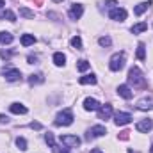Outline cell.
Here are the masks:
<instances>
[{
    "instance_id": "1",
    "label": "cell",
    "mask_w": 153,
    "mask_h": 153,
    "mask_svg": "<svg viewBox=\"0 0 153 153\" xmlns=\"http://www.w3.org/2000/svg\"><path fill=\"white\" fill-rule=\"evenodd\" d=\"M128 82H130L134 87H146V78L143 76L141 70H139L137 66L130 68V71H128Z\"/></svg>"
},
{
    "instance_id": "2",
    "label": "cell",
    "mask_w": 153,
    "mask_h": 153,
    "mask_svg": "<svg viewBox=\"0 0 153 153\" xmlns=\"http://www.w3.org/2000/svg\"><path fill=\"white\" fill-rule=\"evenodd\" d=\"M73 123V112H71V109H64V111H61L57 117H55V125L57 126H70Z\"/></svg>"
},
{
    "instance_id": "3",
    "label": "cell",
    "mask_w": 153,
    "mask_h": 153,
    "mask_svg": "<svg viewBox=\"0 0 153 153\" xmlns=\"http://www.w3.org/2000/svg\"><path fill=\"white\" fill-rule=\"evenodd\" d=\"M123 66H125V53H123V52L114 53V55L111 57L109 68H111L112 71H119V70H123Z\"/></svg>"
},
{
    "instance_id": "4",
    "label": "cell",
    "mask_w": 153,
    "mask_h": 153,
    "mask_svg": "<svg viewBox=\"0 0 153 153\" xmlns=\"http://www.w3.org/2000/svg\"><path fill=\"white\" fill-rule=\"evenodd\" d=\"M2 73H4V78L9 80V82H16V80H20V76H22L20 70H16V68H4Z\"/></svg>"
},
{
    "instance_id": "5",
    "label": "cell",
    "mask_w": 153,
    "mask_h": 153,
    "mask_svg": "<svg viewBox=\"0 0 153 153\" xmlns=\"http://www.w3.org/2000/svg\"><path fill=\"white\" fill-rule=\"evenodd\" d=\"M109 18L114 20V22H125L126 20V11L123 7H114V9H111Z\"/></svg>"
},
{
    "instance_id": "6",
    "label": "cell",
    "mask_w": 153,
    "mask_h": 153,
    "mask_svg": "<svg viewBox=\"0 0 153 153\" xmlns=\"http://www.w3.org/2000/svg\"><path fill=\"white\" fill-rule=\"evenodd\" d=\"M107 134V128L102 126V125H96V126H91L89 132H87V139H93V137H102Z\"/></svg>"
},
{
    "instance_id": "7",
    "label": "cell",
    "mask_w": 153,
    "mask_h": 153,
    "mask_svg": "<svg viewBox=\"0 0 153 153\" xmlns=\"http://www.w3.org/2000/svg\"><path fill=\"white\" fill-rule=\"evenodd\" d=\"M132 121V116L128 114V112H116L114 116V123L117 126H123V125H128Z\"/></svg>"
},
{
    "instance_id": "8",
    "label": "cell",
    "mask_w": 153,
    "mask_h": 153,
    "mask_svg": "<svg viewBox=\"0 0 153 153\" xmlns=\"http://www.w3.org/2000/svg\"><path fill=\"white\" fill-rule=\"evenodd\" d=\"M61 143H62L64 146H68V148H76V146L80 144V139H78L76 135H62V137H61Z\"/></svg>"
},
{
    "instance_id": "9",
    "label": "cell",
    "mask_w": 153,
    "mask_h": 153,
    "mask_svg": "<svg viewBox=\"0 0 153 153\" xmlns=\"http://www.w3.org/2000/svg\"><path fill=\"white\" fill-rule=\"evenodd\" d=\"M111 116H112V105L111 103L100 105V109H98V117L100 119H109Z\"/></svg>"
},
{
    "instance_id": "10",
    "label": "cell",
    "mask_w": 153,
    "mask_h": 153,
    "mask_svg": "<svg viewBox=\"0 0 153 153\" xmlns=\"http://www.w3.org/2000/svg\"><path fill=\"white\" fill-rule=\"evenodd\" d=\"M68 14H70L71 20H80V16L84 14V5H80V4H73Z\"/></svg>"
},
{
    "instance_id": "11",
    "label": "cell",
    "mask_w": 153,
    "mask_h": 153,
    "mask_svg": "<svg viewBox=\"0 0 153 153\" xmlns=\"http://www.w3.org/2000/svg\"><path fill=\"white\" fill-rule=\"evenodd\" d=\"M152 128H153L152 119H143V121H139V123L135 125V130H137V132H144V134H148Z\"/></svg>"
},
{
    "instance_id": "12",
    "label": "cell",
    "mask_w": 153,
    "mask_h": 153,
    "mask_svg": "<svg viewBox=\"0 0 153 153\" xmlns=\"http://www.w3.org/2000/svg\"><path fill=\"white\" fill-rule=\"evenodd\" d=\"M117 94L121 96V98H125V100H130L132 96H134V93H132V89L126 85V84H121L119 87H117Z\"/></svg>"
},
{
    "instance_id": "13",
    "label": "cell",
    "mask_w": 153,
    "mask_h": 153,
    "mask_svg": "<svg viewBox=\"0 0 153 153\" xmlns=\"http://www.w3.org/2000/svg\"><path fill=\"white\" fill-rule=\"evenodd\" d=\"M84 109L85 111H98L100 109V102L94 98H85L84 100Z\"/></svg>"
},
{
    "instance_id": "14",
    "label": "cell",
    "mask_w": 153,
    "mask_h": 153,
    "mask_svg": "<svg viewBox=\"0 0 153 153\" xmlns=\"http://www.w3.org/2000/svg\"><path fill=\"white\" fill-rule=\"evenodd\" d=\"M137 109H141V111H152L153 109V98H141L137 102Z\"/></svg>"
},
{
    "instance_id": "15",
    "label": "cell",
    "mask_w": 153,
    "mask_h": 153,
    "mask_svg": "<svg viewBox=\"0 0 153 153\" xmlns=\"http://www.w3.org/2000/svg\"><path fill=\"white\" fill-rule=\"evenodd\" d=\"M9 109H11L13 114H27V107L23 103H13Z\"/></svg>"
},
{
    "instance_id": "16",
    "label": "cell",
    "mask_w": 153,
    "mask_h": 153,
    "mask_svg": "<svg viewBox=\"0 0 153 153\" xmlns=\"http://www.w3.org/2000/svg\"><path fill=\"white\" fill-rule=\"evenodd\" d=\"M78 82H80L82 85H87V84L94 85V84H96L98 80H96V76H94L93 73H91V75H84V76H80V78H78Z\"/></svg>"
},
{
    "instance_id": "17",
    "label": "cell",
    "mask_w": 153,
    "mask_h": 153,
    "mask_svg": "<svg viewBox=\"0 0 153 153\" xmlns=\"http://www.w3.org/2000/svg\"><path fill=\"white\" fill-rule=\"evenodd\" d=\"M150 5H152V2H141L139 5H135V9H134V13H135L137 16H141V14H143V13H144V11H146V9L150 7Z\"/></svg>"
},
{
    "instance_id": "18",
    "label": "cell",
    "mask_w": 153,
    "mask_h": 153,
    "mask_svg": "<svg viewBox=\"0 0 153 153\" xmlns=\"http://www.w3.org/2000/svg\"><path fill=\"white\" fill-rule=\"evenodd\" d=\"M53 62H55V66H64V62H66V55L61 53V52H55V53H53Z\"/></svg>"
},
{
    "instance_id": "19",
    "label": "cell",
    "mask_w": 153,
    "mask_h": 153,
    "mask_svg": "<svg viewBox=\"0 0 153 153\" xmlns=\"http://www.w3.org/2000/svg\"><path fill=\"white\" fill-rule=\"evenodd\" d=\"M146 29H148V23H144V22H143V23L134 25V27L130 29V32H132V34H141V32H144Z\"/></svg>"
},
{
    "instance_id": "20",
    "label": "cell",
    "mask_w": 153,
    "mask_h": 153,
    "mask_svg": "<svg viewBox=\"0 0 153 153\" xmlns=\"http://www.w3.org/2000/svg\"><path fill=\"white\" fill-rule=\"evenodd\" d=\"M36 43V38L32 36V34H23L22 36V45L23 46H30V45H34Z\"/></svg>"
},
{
    "instance_id": "21",
    "label": "cell",
    "mask_w": 153,
    "mask_h": 153,
    "mask_svg": "<svg viewBox=\"0 0 153 153\" xmlns=\"http://www.w3.org/2000/svg\"><path fill=\"white\" fill-rule=\"evenodd\" d=\"M0 43H2V45H9V43H13V34L2 30V32H0Z\"/></svg>"
},
{
    "instance_id": "22",
    "label": "cell",
    "mask_w": 153,
    "mask_h": 153,
    "mask_svg": "<svg viewBox=\"0 0 153 153\" xmlns=\"http://www.w3.org/2000/svg\"><path fill=\"white\" fill-rule=\"evenodd\" d=\"M137 59H141V61L146 59V46H144V43L137 45Z\"/></svg>"
},
{
    "instance_id": "23",
    "label": "cell",
    "mask_w": 153,
    "mask_h": 153,
    "mask_svg": "<svg viewBox=\"0 0 153 153\" xmlns=\"http://www.w3.org/2000/svg\"><path fill=\"white\" fill-rule=\"evenodd\" d=\"M70 43H71V46L76 48V50H80V48H82V39H80V36H73Z\"/></svg>"
},
{
    "instance_id": "24",
    "label": "cell",
    "mask_w": 153,
    "mask_h": 153,
    "mask_svg": "<svg viewBox=\"0 0 153 153\" xmlns=\"http://www.w3.org/2000/svg\"><path fill=\"white\" fill-rule=\"evenodd\" d=\"M45 141H46V144H48L50 148H55V137H53V134L48 132V134L45 135Z\"/></svg>"
},
{
    "instance_id": "25",
    "label": "cell",
    "mask_w": 153,
    "mask_h": 153,
    "mask_svg": "<svg viewBox=\"0 0 153 153\" xmlns=\"http://www.w3.org/2000/svg\"><path fill=\"white\" fill-rule=\"evenodd\" d=\"M20 14H22L23 18H34V11H30V9H27V7H22V9H20Z\"/></svg>"
},
{
    "instance_id": "26",
    "label": "cell",
    "mask_w": 153,
    "mask_h": 153,
    "mask_svg": "<svg viewBox=\"0 0 153 153\" xmlns=\"http://www.w3.org/2000/svg\"><path fill=\"white\" fill-rule=\"evenodd\" d=\"M76 70H78V71H87V70H89V62H87V61H84V59H82V61H78Z\"/></svg>"
},
{
    "instance_id": "27",
    "label": "cell",
    "mask_w": 153,
    "mask_h": 153,
    "mask_svg": "<svg viewBox=\"0 0 153 153\" xmlns=\"http://www.w3.org/2000/svg\"><path fill=\"white\" fill-rule=\"evenodd\" d=\"M45 78H43V75H39V73H36V75H30V78H29V82L34 85V84H41Z\"/></svg>"
},
{
    "instance_id": "28",
    "label": "cell",
    "mask_w": 153,
    "mask_h": 153,
    "mask_svg": "<svg viewBox=\"0 0 153 153\" xmlns=\"http://www.w3.org/2000/svg\"><path fill=\"white\" fill-rule=\"evenodd\" d=\"M2 18H7L9 22H16V14L13 11H4L2 13Z\"/></svg>"
},
{
    "instance_id": "29",
    "label": "cell",
    "mask_w": 153,
    "mask_h": 153,
    "mask_svg": "<svg viewBox=\"0 0 153 153\" xmlns=\"http://www.w3.org/2000/svg\"><path fill=\"white\" fill-rule=\"evenodd\" d=\"M16 146H18L22 152H25V150H27V141H25L23 137H18V139H16Z\"/></svg>"
},
{
    "instance_id": "30",
    "label": "cell",
    "mask_w": 153,
    "mask_h": 153,
    "mask_svg": "<svg viewBox=\"0 0 153 153\" xmlns=\"http://www.w3.org/2000/svg\"><path fill=\"white\" fill-rule=\"evenodd\" d=\"M98 43H100V46H111L112 45V39L109 38V36H103V38L98 39Z\"/></svg>"
},
{
    "instance_id": "31",
    "label": "cell",
    "mask_w": 153,
    "mask_h": 153,
    "mask_svg": "<svg viewBox=\"0 0 153 153\" xmlns=\"http://www.w3.org/2000/svg\"><path fill=\"white\" fill-rule=\"evenodd\" d=\"M30 128H34V130H41V123H38V121L30 123Z\"/></svg>"
},
{
    "instance_id": "32",
    "label": "cell",
    "mask_w": 153,
    "mask_h": 153,
    "mask_svg": "<svg viewBox=\"0 0 153 153\" xmlns=\"http://www.w3.org/2000/svg\"><path fill=\"white\" fill-rule=\"evenodd\" d=\"M11 55H13L11 52H0V57H4V59H5V57H11Z\"/></svg>"
},
{
    "instance_id": "33",
    "label": "cell",
    "mask_w": 153,
    "mask_h": 153,
    "mask_svg": "<svg viewBox=\"0 0 153 153\" xmlns=\"http://www.w3.org/2000/svg\"><path fill=\"white\" fill-rule=\"evenodd\" d=\"M7 121H9V117H7V116L0 114V123H7Z\"/></svg>"
},
{
    "instance_id": "34",
    "label": "cell",
    "mask_w": 153,
    "mask_h": 153,
    "mask_svg": "<svg viewBox=\"0 0 153 153\" xmlns=\"http://www.w3.org/2000/svg\"><path fill=\"white\" fill-rule=\"evenodd\" d=\"M91 153H102V150H98V148H94V150H91Z\"/></svg>"
},
{
    "instance_id": "35",
    "label": "cell",
    "mask_w": 153,
    "mask_h": 153,
    "mask_svg": "<svg viewBox=\"0 0 153 153\" xmlns=\"http://www.w3.org/2000/svg\"><path fill=\"white\" fill-rule=\"evenodd\" d=\"M59 153H70V152H68V148H64V150H61Z\"/></svg>"
},
{
    "instance_id": "36",
    "label": "cell",
    "mask_w": 153,
    "mask_h": 153,
    "mask_svg": "<svg viewBox=\"0 0 153 153\" xmlns=\"http://www.w3.org/2000/svg\"><path fill=\"white\" fill-rule=\"evenodd\" d=\"M4 5H5V2H4V0H0V9H2Z\"/></svg>"
},
{
    "instance_id": "37",
    "label": "cell",
    "mask_w": 153,
    "mask_h": 153,
    "mask_svg": "<svg viewBox=\"0 0 153 153\" xmlns=\"http://www.w3.org/2000/svg\"><path fill=\"white\" fill-rule=\"evenodd\" d=\"M53 2H62V0H53Z\"/></svg>"
},
{
    "instance_id": "38",
    "label": "cell",
    "mask_w": 153,
    "mask_h": 153,
    "mask_svg": "<svg viewBox=\"0 0 153 153\" xmlns=\"http://www.w3.org/2000/svg\"><path fill=\"white\" fill-rule=\"evenodd\" d=\"M150 153H153V146H152V152H150Z\"/></svg>"
},
{
    "instance_id": "39",
    "label": "cell",
    "mask_w": 153,
    "mask_h": 153,
    "mask_svg": "<svg viewBox=\"0 0 153 153\" xmlns=\"http://www.w3.org/2000/svg\"><path fill=\"white\" fill-rule=\"evenodd\" d=\"M128 153H132V152H128Z\"/></svg>"
}]
</instances>
